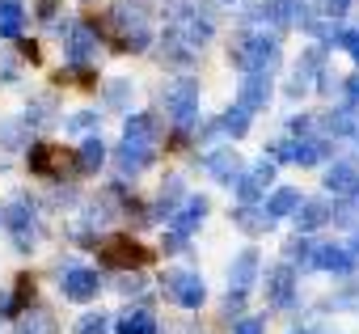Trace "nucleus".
Listing matches in <instances>:
<instances>
[{
  "label": "nucleus",
  "instance_id": "1",
  "mask_svg": "<svg viewBox=\"0 0 359 334\" xmlns=\"http://www.w3.org/2000/svg\"><path fill=\"white\" fill-rule=\"evenodd\" d=\"M275 60H279V47H275V39H266V34L241 39V43L233 47V64L245 68V72H266V68H275Z\"/></svg>",
  "mask_w": 359,
  "mask_h": 334
},
{
  "label": "nucleus",
  "instance_id": "2",
  "mask_svg": "<svg viewBox=\"0 0 359 334\" xmlns=\"http://www.w3.org/2000/svg\"><path fill=\"white\" fill-rule=\"evenodd\" d=\"M0 225H5L18 241V250H30L34 237H39V225H34V208L26 199H9L5 208H0Z\"/></svg>",
  "mask_w": 359,
  "mask_h": 334
},
{
  "label": "nucleus",
  "instance_id": "3",
  "mask_svg": "<svg viewBox=\"0 0 359 334\" xmlns=\"http://www.w3.org/2000/svg\"><path fill=\"white\" fill-rule=\"evenodd\" d=\"M165 110L177 119V123H191L195 110H199V81H173L165 89Z\"/></svg>",
  "mask_w": 359,
  "mask_h": 334
},
{
  "label": "nucleus",
  "instance_id": "4",
  "mask_svg": "<svg viewBox=\"0 0 359 334\" xmlns=\"http://www.w3.org/2000/svg\"><path fill=\"white\" fill-rule=\"evenodd\" d=\"M165 292L177 300V305H187V309H199L203 305V279L195 275V271H169L165 275Z\"/></svg>",
  "mask_w": 359,
  "mask_h": 334
},
{
  "label": "nucleus",
  "instance_id": "5",
  "mask_svg": "<svg viewBox=\"0 0 359 334\" xmlns=\"http://www.w3.org/2000/svg\"><path fill=\"white\" fill-rule=\"evenodd\" d=\"M114 26L123 30V39L131 43V51H144V43H148V13L140 5H118L114 9Z\"/></svg>",
  "mask_w": 359,
  "mask_h": 334
},
{
  "label": "nucleus",
  "instance_id": "6",
  "mask_svg": "<svg viewBox=\"0 0 359 334\" xmlns=\"http://www.w3.org/2000/svg\"><path fill=\"white\" fill-rule=\"evenodd\" d=\"M64 296L68 300H93L97 296V288H102V279H97V271H85V267H72L68 275H64Z\"/></svg>",
  "mask_w": 359,
  "mask_h": 334
},
{
  "label": "nucleus",
  "instance_id": "7",
  "mask_svg": "<svg viewBox=\"0 0 359 334\" xmlns=\"http://www.w3.org/2000/svg\"><path fill=\"white\" fill-rule=\"evenodd\" d=\"M102 258H106L110 267H127V262L135 267V262H144V258H148V250H140L131 237H114V241L106 246V254H102Z\"/></svg>",
  "mask_w": 359,
  "mask_h": 334
},
{
  "label": "nucleus",
  "instance_id": "8",
  "mask_svg": "<svg viewBox=\"0 0 359 334\" xmlns=\"http://www.w3.org/2000/svg\"><path fill=\"white\" fill-rule=\"evenodd\" d=\"M93 51H97V34H93L89 26H72V30H68V60H72V64H85Z\"/></svg>",
  "mask_w": 359,
  "mask_h": 334
},
{
  "label": "nucleus",
  "instance_id": "9",
  "mask_svg": "<svg viewBox=\"0 0 359 334\" xmlns=\"http://www.w3.org/2000/svg\"><path fill=\"white\" fill-rule=\"evenodd\" d=\"M271 178H275V165H266V161H262V165H258V170H254L250 178H241V182H237V195H241V203H254V199L266 191V182H271Z\"/></svg>",
  "mask_w": 359,
  "mask_h": 334
},
{
  "label": "nucleus",
  "instance_id": "10",
  "mask_svg": "<svg viewBox=\"0 0 359 334\" xmlns=\"http://www.w3.org/2000/svg\"><path fill=\"white\" fill-rule=\"evenodd\" d=\"M266 98H271L266 76H262V72H250V76H245V85H241V106H245V110H262V106H266Z\"/></svg>",
  "mask_w": 359,
  "mask_h": 334
},
{
  "label": "nucleus",
  "instance_id": "11",
  "mask_svg": "<svg viewBox=\"0 0 359 334\" xmlns=\"http://www.w3.org/2000/svg\"><path fill=\"white\" fill-rule=\"evenodd\" d=\"M203 216H208V199H191V203L182 208V216L173 220V233H177V237H191V233L203 225Z\"/></svg>",
  "mask_w": 359,
  "mask_h": 334
},
{
  "label": "nucleus",
  "instance_id": "12",
  "mask_svg": "<svg viewBox=\"0 0 359 334\" xmlns=\"http://www.w3.org/2000/svg\"><path fill=\"white\" fill-rule=\"evenodd\" d=\"M123 140H127V144H152V140H156V119H148V114H131Z\"/></svg>",
  "mask_w": 359,
  "mask_h": 334
},
{
  "label": "nucleus",
  "instance_id": "13",
  "mask_svg": "<svg viewBox=\"0 0 359 334\" xmlns=\"http://www.w3.org/2000/svg\"><path fill=\"white\" fill-rule=\"evenodd\" d=\"M330 220V203L325 199H309V203H300V212H296V225L309 233V229H321Z\"/></svg>",
  "mask_w": 359,
  "mask_h": 334
},
{
  "label": "nucleus",
  "instance_id": "14",
  "mask_svg": "<svg viewBox=\"0 0 359 334\" xmlns=\"http://www.w3.org/2000/svg\"><path fill=\"white\" fill-rule=\"evenodd\" d=\"M325 187H330L334 195H359V174L351 170V165H334L330 178H325Z\"/></svg>",
  "mask_w": 359,
  "mask_h": 334
},
{
  "label": "nucleus",
  "instance_id": "15",
  "mask_svg": "<svg viewBox=\"0 0 359 334\" xmlns=\"http://www.w3.org/2000/svg\"><path fill=\"white\" fill-rule=\"evenodd\" d=\"M254 275H258V254H254V250H245V254L233 262V275H229V279H233V288H237V292H245V288L254 283Z\"/></svg>",
  "mask_w": 359,
  "mask_h": 334
},
{
  "label": "nucleus",
  "instance_id": "16",
  "mask_svg": "<svg viewBox=\"0 0 359 334\" xmlns=\"http://www.w3.org/2000/svg\"><path fill=\"white\" fill-rule=\"evenodd\" d=\"M266 292H271L275 305H287L292 300V267H275L266 275Z\"/></svg>",
  "mask_w": 359,
  "mask_h": 334
},
{
  "label": "nucleus",
  "instance_id": "17",
  "mask_svg": "<svg viewBox=\"0 0 359 334\" xmlns=\"http://www.w3.org/2000/svg\"><path fill=\"white\" fill-rule=\"evenodd\" d=\"M22 5H18V0H0V34H5V39H18L22 34Z\"/></svg>",
  "mask_w": 359,
  "mask_h": 334
},
{
  "label": "nucleus",
  "instance_id": "18",
  "mask_svg": "<svg viewBox=\"0 0 359 334\" xmlns=\"http://www.w3.org/2000/svg\"><path fill=\"white\" fill-rule=\"evenodd\" d=\"M118 334H156V317L144 313V309H135V313L118 317Z\"/></svg>",
  "mask_w": 359,
  "mask_h": 334
},
{
  "label": "nucleus",
  "instance_id": "19",
  "mask_svg": "<svg viewBox=\"0 0 359 334\" xmlns=\"http://www.w3.org/2000/svg\"><path fill=\"white\" fill-rule=\"evenodd\" d=\"M208 170H212L216 178L233 182V174H237V152H233V148H220V152H212V156H208Z\"/></svg>",
  "mask_w": 359,
  "mask_h": 334
},
{
  "label": "nucleus",
  "instance_id": "20",
  "mask_svg": "<svg viewBox=\"0 0 359 334\" xmlns=\"http://www.w3.org/2000/svg\"><path fill=\"white\" fill-rule=\"evenodd\" d=\"M296 208H300V191H292V187H287V191H275V195H271L266 216H271V220H279V216H287V212H296Z\"/></svg>",
  "mask_w": 359,
  "mask_h": 334
},
{
  "label": "nucleus",
  "instance_id": "21",
  "mask_svg": "<svg viewBox=\"0 0 359 334\" xmlns=\"http://www.w3.org/2000/svg\"><path fill=\"white\" fill-rule=\"evenodd\" d=\"M313 262H317V267H325V271H346V267H351V254H346L342 246H321Z\"/></svg>",
  "mask_w": 359,
  "mask_h": 334
},
{
  "label": "nucleus",
  "instance_id": "22",
  "mask_svg": "<svg viewBox=\"0 0 359 334\" xmlns=\"http://www.w3.org/2000/svg\"><path fill=\"white\" fill-rule=\"evenodd\" d=\"M325 156V144L321 140H304V144H292V161H300V165H317Z\"/></svg>",
  "mask_w": 359,
  "mask_h": 334
},
{
  "label": "nucleus",
  "instance_id": "23",
  "mask_svg": "<svg viewBox=\"0 0 359 334\" xmlns=\"http://www.w3.org/2000/svg\"><path fill=\"white\" fill-rule=\"evenodd\" d=\"M102 161H106V144H102V140H85V144H81V170L93 174Z\"/></svg>",
  "mask_w": 359,
  "mask_h": 334
},
{
  "label": "nucleus",
  "instance_id": "24",
  "mask_svg": "<svg viewBox=\"0 0 359 334\" xmlns=\"http://www.w3.org/2000/svg\"><path fill=\"white\" fill-rule=\"evenodd\" d=\"M220 127H224V131H233V135H245V127H250V110H245V106H237V110H229Z\"/></svg>",
  "mask_w": 359,
  "mask_h": 334
},
{
  "label": "nucleus",
  "instance_id": "25",
  "mask_svg": "<svg viewBox=\"0 0 359 334\" xmlns=\"http://www.w3.org/2000/svg\"><path fill=\"white\" fill-rule=\"evenodd\" d=\"M22 334H55V326H51V317H47V313H26Z\"/></svg>",
  "mask_w": 359,
  "mask_h": 334
},
{
  "label": "nucleus",
  "instance_id": "26",
  "mask_svg": "<svg viewBox=\"0 0 359 334\" xmlns=\"http://www.w3.org/2000/svg\"><path fill=\"white\" fill-rule=\"evenodd\" d=\"M325 127H330V131H338V135H342V131H355V127H359V123H355V110H334V114H330V119H325Z\"/></svg>",
  "mask_w": 359,
  "mask_h": 334
},
{
  "label": "nucleus",
  "instance_id": "27",
  "mask_svg": "<svg viewBox=\"0 0 359 334\" xmlns=\"http://www.w3.org/2000/svg\"><path fill=\"white\" fill-rule=\"evenodd\" d=\"M237 225H241V229H250V233H262V229H271V216H266V212H250V208H245V212L237 216Z\"/></svg>",
  "mask_w": 359,
  "mask_h": 334
},
{
  "label": "nucleus",
  "instance_id": "28",
  "mask_svg": "<svg viewBox=\"0 0 359 334\" xmlns=\"http://www.w3.org/2000/svg\"><path fill=\"white\" fill-rule=\"evenodd\" d=\"M110 326H106V313H89V317H81V326H76V334H106Z\"/></svg>",
  "mask_w": 359,
  "mask_h": 334
},
{
  "label": "nucleus",
  "instance_id": "29",
  "mask_svg": "<svg viewBox=\"0 0 359 334\" xmlns=\"http://www.w3.org/2000/svg\"><path fill=\"white\" fill-rule=\"evenodd\" d=\"M30 165H34V170L39 174H51V165H55V152L43 144V148H34V156H30Z\"/></svg>",
  "mask_w": 359,
  "mask_h": 334
},
{
  "label": "nucleus",
  "instance_id": "30",
  "mask_svg": "<svg viewBox=\"0 0 359 334\" xmlns=\"http://www.w3.org/2000/svg\"><path fill=\"white\" fill-rule=\"evenodd\" d=\"M127 93H131V81H114L110 93H106V102L110 106H127Z\"/></svg>",
  "mask_w": 359,
  "mask_h": 334
},
{
  "label": "nucleus",
  "instance_id": "31",
  "mask_svg": "<svg viewBox=\"0 0 359 334\" xmlns=\"http://www.w3.org/2000/svg\"><path fill=\"white\" fill-rule=\"evenodd\" d=\"M0 140H5L9 148H18L22 144V127L18 123H0Z\"/></svg>",
  "mask_w": 359,
  "mask_h": 334
},
{
  "label": "nucleus",
  "instance_id": "32",
  "mask_svg": "<svg viewBox=\"0 0 359 334\" xmlns=\"http://www.w3.org/2000/svg\"><path fill=\"white\" fill-rule=\"evenodd\" d=\"M118 288H123V292H140V288H144V279H140V275H123V283H118Z\"/></svg>",
  "mask_w": 359,
  "mask_h": 334
},
{
  "label": "nucleus",
  "instance_id": "33",
  "mask_svg": "<svg viewBox=\"0 0 359 334\" xmlns=\"http://www.w3.org/2000/svg\"><path fill=\"white\" fill-rule=\"evenodd\" d=\"M237 334H262V321H258V317H250V321H241V326H237Z\"/></svg>",
  "mask_w": 359,
  "mask_h": 334
},
{
  "label": "nucleus",
  "instance_id": "34",
  "mask_svg": "<svg viewBox=\"0 0 359 334\" xmlns=\"http://www.w3.org/2000/svg\"><path fill=\"white\" fill-rule=\"evenodd\" d=\"M351 55H355V60H359V43H355V47H351Z\"/></svg>",
  "mask_w": 359,
  "mask_h": 334
}]
</instances>
